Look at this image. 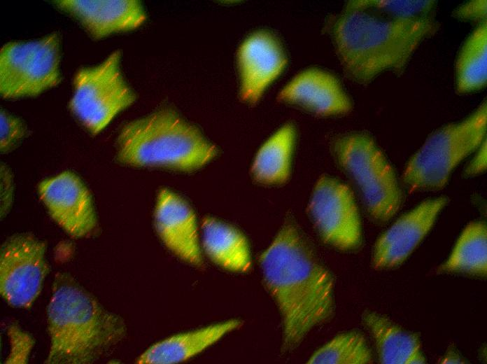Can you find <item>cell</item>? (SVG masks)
<instances>
[{"label":"cell","mask_w":487,"mask_h":364,"mask_svg":"<svg viewBox=\"0 0 487 364\" xmlns=\"http://www.w3.org/2000/svg\"><path fill=\"white\" fill-rule=\"evenodd\" d=\"M282 323L283 352L299 346L334 312V280L297 224L287 220L259 258Z\"/></svg>","instance_id":"cell-1"},{"label":"cell","mask_w":487,"mask_h":364,"mask_svg":"<svg viewBox=\"0 0 487 364\" xmlns=\"http://www.w3.org/2000/svg\"><path fill=\"white\" fill-rule=\"evenodd\" d=\"M439 28L435 18L389 19L351 1L326 24L345 76L363 85L384 73L402 75L418 48Z\"/></svg>","instance_id":"cell-2"},{"label":"cell","mask_w":487,"mask_h":364,"mask_svg":"<svg viewBox=\"0 0 487 364\" xmlns=\"http://www.w3.org/2000/svg\"><path fill=\"white\" fill-rule=\"evenodd\" d=\"M50 348L45 363L91 364L126 335V325L70 274L55 276L47 307Z\"/></svg>","instance_id":"cell-3"},{"label":"cell","mask_w":487,"mask_h":364,"mask_svg":"<svg viewBox=\"0 0 487 364\" xmlns=\"http://www.w3.org/2000/svg\"><path fill=\"white\" fill-rule=\"evenodd\" d=\"M117 160L134 167L197 169L218 149L195 127L171 110H160L127 123L117 139Z\"/></svg>","instance_id":"cell-4"},{"label":"cell","mask_w":487,"mask_h":364,"mask_svg":"<svg viewBox=\"0 0 487 364\" xmlns=\"http://www.w3.org/2000/svg\"><path fill=\"white\" fill-rule=\"evenodd\" d=\"M484 99L467 116L431 132L410 157L402 175L409 192L437 191L448 184L456 168L486 139Z\"/></svg>","instance_id":"cell-5"},{"label":"cell","mask_w":487,"mask_h":364,"mask_svg":"<svg viewBox=\"0 0 487 364\" xmlns=\"http://www.w3.org/2000/svg\"><path fill=\"white\" fill-rule=\"evenodd\" d=\"M331 151L358 188L371 218L381 224L392 219L404 194L393 164L374 139L363 132L342 134L332 141Z\"/></svg>","instance_id":"cell-6"},{"label":"cell","mask_w":487,"mask_h":364,"mask_svg":"<svg viewBox=\"0 0 487 364\" xmlns=\"http://www.w3.org/2000/svg\"><path fill=\"white\" fill-rule=\"evenodd\" d=\"M120 59L116 50L100 64L82 68L75 75L69 108L92 134L99 133L136 100L122 74Z\"/></svg>","instance_id":"cell-7"},{"label":"cell","mask_w":487,"mask_h":364,"mask_svg":"<svg viewBox=\"0 0 487 364\" xmlns=\"http://www.w3.org/2000/svg\"><path fill=\"white\" fill-rule=\"evenodd\" d=\"M57 33L29 41H11L0 50V94L4 99L35 97L61 80Z\"/></svg>","instance_id":"cell-8"},{"label":"cell","mask_w":487,"mask_h":364,"mask_svg":"<svg viewBox=\"0 0 487 364\" xmlns=\"http://www.w3.org/2000/svg\"><path fill=\"white\" fill-rule=\"evenodd\" d=\"M307 211L325 244L342 251L360 248L362 242L360 212L346 184L329 175L320 176L312 190Z\"/></svg>","instance_id":"cell-9"},{"label":"cell","mask_w":487,"mask_h":364,"mask_svg":"<svg viewBox=\"0 0 487 364\" xmlns=\"http://www.w3.org/2000/svg\"><path fill=\"white\" fill-rule=\"evenodd\" d=\"M46 244L31 233L8 237L0 251V293L10 306L29 309L49 271Z\"/></svg>","instance_id":"cell-10"},{"label":"cell","mask_w":487,"mask_h":364,"mask_svg":"<svg viewBox=\"0 0 487 364\" xmlns=\"http://www.w3.org/2000/svg\"><path fill=\"white\" fill-rule=\"evenodd\" d=\"M449 198H428L401 215L376 240L371 265L376 270L395 268L405 262L433 227Z\"/></svg>","instance_id":"cell-11"},{"label":"cell","mask_w":487,"mask_h":364,"mask_svg":"<svg viewBox=\"0 0 487 364\" xmlns=\"http://www.w3.org/2000/svg\"><path fill=\"white\" fill-rule=\"evenodd\" d=\"M38 194L50 216L68 234L87 237L98 220L90 192L74 173L66 171L41 181Z\"/></svg>","instance_id":"cell-12"},{"label":"cell","mask_w":487,"mask_h":364,"mask_svg":"<svg viewBox=\"0 0 487 364\" xmlns=\"http://www.w3.org/2000/svg\"><path fill=\"white\" fill-rule=\"evenodd\" d=\"M240 78L239 96L249 104H256L287 64L285 52L277 38L267 31L248 36L237 52Z\"/></svg>","instance_id":"cell-13"},{"label":"cell","mask_w":487,"mask_h":364,"mask_svg":"<svg viewBox=\"0 0 487 364\" xmlns=\"http://www.w3.org/2000/svg\"><path fill=\"white\" fill-rule=\"evenodd\" d=\"M279 102L316 115H345L352 102L339 80L326 71L309 68L295 76L278 92Z\"/></svg>","instance_id":"cell-14"},{"label":"cell","mask_w":487,"mask_h":364,"mask_svg":"<svg viewBox=\"0 0 487 364\" xmlns=\"http://www.w3.org/2000/svg\"><path fill=\"white\" fill-rule=\"evenodd\" d=\"M154 217L156 231L168 249L181 260L202 267L196 217L188 204L162 189L157 195Z\"/></svg>","instance_id":"cell-15"},{"label":"cell","mask_w":487,"mask_h":364,"mask_svg":"<svg viewBox=\"0 0 487 364\" xmlns=\"http://www.w3.org/2000/svg\"><path fill=\"white\" fill-rule=\"evenodd\" d=\"M57 7L76 19L95 38L134 29L146 15L136 0H59Z\"/></svg>","instance_id":"cell-16"},{"label":"cell","mask_w":487,"mask_h":364,"mask_svg":"<svg viewBox=\"0 0 487 364\" xmlns=\"http://www.w3.org/2000/svg\"><path fill=\"white\" fill-rule=\"evenodd\" d=\"M361 321L374 340L379 363H427L416 332L406 330L388 316L372 310L364 311Z\"/></svg>","instance_id":"cell-17"},{"label":"cell","mask_w":487,"mask_h":364,"mask_svg":"<svg viewBox=\"0 0 487 364\" xmlns=\"http://www.w3.org/2000/svg\"><path fill=\"white\" fill-rule=\"evenodd\" d=\"M243 322L231 319L188 332L180 333L150 346L136 360L141 364H170L186 360L199 354Z\"/></svg>","instance_id":"cell-18"},{"label":"cell","mask_w":487,"mask_h":364,"mask_svg":"<svg viewBox=\"0 0 487 364\" xmlns=\"http://www.w3.org/2000/svg\"><path fill=\"white\" fill-rule=\"evenodd\" d=\"M202 230L204 251L214 263L234 272L250 270L249 245L239 230L211 217L203 219Z\"/></svg>","instance_id":"cell-19"},{"label":"cell","mask_w":487,"mask_h":364,"mask_svg":"<svg viewBox=\"0 0 487 364\" xmlns=\"http://www.w3.org/2000/svg\"><path fill=\"white\" fill-rule=\"evenodd\" d=\"M436 272L486 277L487 226L484 220H473L465 225Z\"/></svg>","instance_id":"cell-20"},{"label":"cell","mask_w":487,"mask_h":364,"mask_svg":"<svg viewBox=\"0 0 487 364\" xmlns=\"http://www.w3.org/2000/svg\"><path fill=\"white\" fill-rule=\"evenodd\" d=\"M295 134L293 124L285 123L262 144L251 167L256 181L264 185H281L288 180Z\"/></svg>","instance_id":"cell-21"},{"label":"cell","mask_w":487,"mask_h":364,"mask_svg":"<svg viewBox=\"0 0 487 364\" xmlns=\"http://www.w3.org/2000/svg\"><path fill=\"white\" fill-rule=\"evenodd\" d=\"M487 84V22L477 24L466 37L454 64V88L457 94H468L484 89Z\"/></svg>","instance_id":"cell-22"},{"label":"cell","mask_w":487,"mask_h":364,"mask_svg":"<svg viewBox=\"0 0 487 364\" xmlns=\"http://www.w3.org/2000/svg\"><path fill=\"white\" fill-rule=\"evenodd\" d=\"M371 349L360 332L352 330L336 335L318 348L308 359L309 364H370Z\"/></svg>","instance_id":"cell-23"},{"label":"cell","mask_w":487,"mask_h":364,"mask_svg":"<svg viewBox=\"0 0 487 364\" xmlns=\"http://www.w3.org/2000/svg\"><path fill=\"white\" fill-rule=\"evenodd\" d=\"M356 6L383 18L418 20L435 18L437 1L434 0H355Z\"/></svg>","instance_id":"cell-24"},{"label":"cell","mask_w":487,"mask_h":364,"mask_svg":"<svg viewBox=\"0 0 487 364\" xmlns=\"http://www.w3.org/2000/svg\"><path fill=\"white\" fill-rule=\"evenodd\" d=\"M6 332L8 338L9 351L4 363H27L30 353L35 344L34 338L15 323L8 325L6 328Z\"/></svg>","instance_id":"cell-25"},{"label":"cell","mask_w":487,"mask_h":364,"mask_svg":"<svg viewBox=\"0 0 487 364\" xmlns=\"http://www.w3.org/2000/svg\"><path fill=\"white\" fill-rule=\"evenodd\" d=\"M27 128L19 118L1 109L0 112V150L3 153L14 149L25 136Z\"/></svg>","instance_id":"cell-26"},{"label":"cell","mask_w":487,"mask_h":364,"mask_svg":"<svg viewBox=\"0 0 487 364\" xmlns=\"http://www.w3.org/2000/svg\"><path fill=\"white\" fill-rule=\"evenodd\" d=\"M453 18L462 22L480 24L487 22V1L471 0L458 6L451 13Z\"/></svg>","instance_id":"cell-27"},{"label":"cell","mask_w":487,"mask_h":364,"mask_svg":"<svg viewBox=\"0 0 487 364\" xmlns=\"http://www.w3.org/2000/svg\"><path fill=\"white\" fill-rule=\"evenodd\" d=\"M472 158L465 166L463 175L465 178L477 176L486 171L487 168V147L486 139L473 153Z\"/></svg>","instance_id":"cell-28"},{"label":"cell","mask_w":487,"mask_h":364,"mask_svg":"<svg viewBox=\"0 0 487 364\" xmlns=\"http://www.w3.org/2000/svg\"><path fill=\"white\" fill-rule=\"evenodd\" d=\"M1 216H5L8 212L13 201V178L8 168L1 166Z\"/></svg>","instance_id":"cell-29"},{"label":"cell","mask_w":487,"mask_h":364,"mask_svg":"<svg viewBox=\"0 0 487 364\" xmlns=\"http://www.w3.org/2000/svg\"><path fill=\"white\" fill-rule=\"evenodd\" d=\"M467 361L465 360L461 354L456 351L454 348L451 347L448 349L444 355L439 360V363H454V364H462L467 363Z\"/></svg>","instance_id":"cell-30"}]
</instances>
